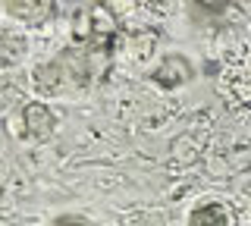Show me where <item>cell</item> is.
I'll list each match as a JSON object with an SVG mask.
<instances>
[{"label":"cell","instance_id":"cell-4","mask_svg":"<svg viewBox=\"0 0 251 226\" xmlns=\"http://www.w3.org/2000/svg\"><path fill=\"white\" fill-rule=\"evenodd\" d=\"M22 126H25V135L31 142H47V138L57 132V113L47 104H25L22 110Z\"/></svg>","mask_w":251,"mask_h":226},{"label":"cell","instance_id":"cell-7","mask_svg":"<svg viewBox=\"0 0 251 226\" xmlns=\"http://www.w3.org/2000/svg\"><path fill=\"white\" fill-rule=\"evenodd\" d=\"M28 50V41L22 35L10 32V28H0V66H16Z\"/></svg>","mask_w":251,"mask_h":226},{"label":"cell","instance_id":"cell-3","mask_svg":"<svg viewBox=\"0 0 251 226\" xmlns=\"http://www.w3.org/2000/svg\"><path fill=\"white\" fill-rule=\"evenodd\" d=\"M192 79H195V66L182 53H167V57L151 69V82L163 91H176V88H182V85H188Z\"/></svg>","mask_w":251,"mask_h":226},{"label":"cell","instance_id":"cell-8","mask_svg":"<svg viewBox=\"0 0 251 226\" xmlns=\"http://www.w3.org/2000/svg\"><path fill=\"white\" fill-rule=\"evenodd\" d=\"M50 226H94V223L85 220V217H78V214H63V217H57Z\"/></svg>","mask_w":251,"mask_h":226},{"label":"cell","instance_id":"cell-1","mask_svg":"<svg viewBox=\"0 0 251 226\" xmlns=\"http://www.w3.org/2000/svg\"><path fill=\"white\" fill-rule=\"evenodd\" d=\"M110 66H113V53L69 44V48H63L60 53H53L50 60H44V63L35 66L31 85H35L38 95H50V98L82 95L94 82L104 79V73Z\"/></svg>","mask_w":251,"mask_h":226},{"label":"cell","instance_id":"cell-6","mask_svg":"<svg viewBox=\"0 0 251 226\" xmlns=\"http://www.w3.org/2000/svg\"><path fill=\"white\" fill-rule=\"evenodd\" d=\"M188 226H235V214L223 201H204L188 214Z\"/></svg>","mask_w":251,"mask_h":226},{"label":"cell","instance_id":"cell-2","mask_svg":"<svg viewBox=\"0 0 251 226\" xmlns=\"http://www.w3.org/2000/svg\"><path fill=\"white\" fill-rule=\"evenodd\" d=\"M120 22L110 13V6L91 3L82 6L73 19V44L78 48H94L116 57V48H120Z\"/></svg>","mask_w":251,"mask_h":226},{"label":"cell","instance_id":"cell-5","mask_svg":"<svg viewBox=\"0 0 251 226\" xmlns=\"http://www.w3.org/2000/svg\"><path fill=\"white\" fill-rule=\"evenodd\" d=\"M3 10H6V16L16 19V22L38 25V22L50 19L53 13H57V3H47V0H41V3H31V0H6Z\"/></svg>","mask_w":251,"mask_h":226}]
</instances>
